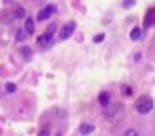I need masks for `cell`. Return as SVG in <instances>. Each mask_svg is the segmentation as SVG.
<instances>
[{
    "instance_id": "19",
    "label": "cell",
    "mask_w": 155,
    "mask_h": 136,
    "mask_svg": "<svg viewBox=\"0 0 155 136\" xmlns=\"http://www.w3.org/2000/svg\"><path fill=\"white\" fill-rule=\"evenodd\" d=\"M124 134H125V135H133V136H136V135H137V131L133 130V129H128V130H126Z\"/></svg>"
},
{
    "instance_id": "17",
    "label": "cell",
    "mask_w": 155,
    "mask_h": 136,
    "mask_svg": "<svg viewBox=\"0 0 155 136\" xmlns=\"http://www.w3.org/2000/svg\"><path fill=\"white\" fill-rule=\"evenodd\" d=\"M104 38H105V34H104V33L97 34V35L93 38V42H96V44H98V42H102V41L104 40Z\"/></svg>"
},
{
    "instance_id": "11",
    "label": "cell",
    "mask_w": 155,
    "mask_h": 136,
    "mask_svg": "<svg viewBox=\"0 0 155 136\" xmlns=\"http://www.w3.org/2000/svg\"><path fill=\"white\" fill-rule=\"evenodd\" d=\"M120 90H121V93H122L124 96H131V95L133 93L132 87H131L130 85H127V84H122Z\"/></svg>"
},
{
    "instance_id": "13",
    "label": "cell",
    "mask_w": 155,
    "mask_h": 136,
    "mask_svg": "<svg viewBox=\"0 0 155 136\" xmlns=\"http://www.w3.org/2000/svg\"><path fill=\"white\" fill-rule=\"evenodd\" d=\"M24 16H25V10H24V7L18 6V7L15 10V17L18 18V19H21V18H23Z\"/></svg>"
},
{
    "instance_id": "1",
    "label": "cell",
    "mask_w": 155,
    "mask_h": 136,
    "mask_svg": "<svg viewBox=\"0 0 155 136\" xmlns=\"http://www.w3.org/2000/svg\"><path fill=\"white\" fill-rule=\"evenodd\" d=\"M134 107H136L138 113L147 114V113L151 112V109L154 107V102H153L151 97H149V96H140L137 98Z\"/></svg>"
},
{
    "instance_id": "4",
    "label": "cell",
    "mask_w": 155,
    "mask_h": 136,
    "mask_svg": "<svg viewBox=\"0 0 155 136\" xmlns=\"http://www.w3.org/2000/svg\"><path fill=\"white\" fill-rule=\"evenodd\" d=\"M52 40H53V34H50L47 32H45L44 34H41L40 36H38V39H36L38 44L41 45V46H44V47L48 46L52 42Z\"/></svg>"
},
{
    "instance_id": "20",
    "label": "cell",
    "mask_w": 155,
    "mask_h": 136,
    "mask_svg": "<svg viewBox=\"0 0 155 136\" xmlns=\"http://www.w3.org/2000/svg\"><path fill=\"white\" fill-rule=\"evenodd\" d=\"M139 58H140V53L134 55V61H139Z\"/></svg>"
},
{
    "instance_id": "21",
    "label": "cell",
    "mask_w": 155,
    "mask_h": 136,
    "mask_svg": "<svg viewBox=\"0 0 155 136\" xmlns=\"http://www.w3.org/2000/svg\"><path fill=\"white\" fill-rule=\"evenodd\" d=\"M50 134V131H40L39 132V135H48Z\"/></svg>"
},
{
    "instance_id": "7",
    "label": "cell",
    "mask_w": 155,
    "mask_h": 136,
    "mask_svg": "<svg viewBox=\"0 0 155 136\" xmlns=\"http://www.w3.org/2000/svg\"><path fill=\"white\" fill-rule=\"evenodd\" d=\"M24 29H25V32L28 33V35L34 34V32H35V24H34V21H33L30 17L25 19V23H24Z\"/></svg>"
},
{
    "instance_id": "10",
    "label": "cell",
    "mask_w": 155,
    "mask_h": 136,
    "mask_svg": "<svg viewBox=\"0 0 155 136\" xmlns=\"http://www.w3.org/2000/svg\"><path fill=\"white\" fill-rule=\"evenodd\" d=\"M27 36H28V33L25 32V29L19 28L17 30V33H16V40L17 41H24L27 39Z\"/></svg>"
},
{
    "instance_id": "15",
    "label": "cell",
    "mask_w": 155,
    "mask_h": 136,
    "mask_svg": "<svg viewBox=\"0 0 155 136\" xmlns=\"http://www.w3.org/2000/svg\"><path fill=\"white\" fill-rule=\"evenodd\" d=\"M5 87H6V91H7V92H15V91L17 90L16 84H13V83H11V81H7L6 85H5Z\"/></svg>"
},
{
    "instance_id": "2",
    "label": "cell",
    "mask_w": 155,
    "mask_h": 136,
    "mask_svg": "<svg viewBox=\"0 0 155 136\" xmlns=\"http://www.w3.org/2000/svg\"><path fill=\"white\" fill-rule=\"evenodd\" d=\"M76 29V23L74 21H69L65 24H63V27L59 29L58 36L61 40H67L68 38H70L74 33V30Z\"/></svg>"
},
{
    "instance_id": "5",
    "label": "cell",
    "mask_w": 155,
    "mask_h": 136,
    "mask_svg": "<svg viewBox=\"0 0 155 136\" xmlns=\"http://www.w3.org/2000/svg\"><path fill=\"white\" fill-rule=\"evenodd\" d=\"M19 53H21V56L23 57V59H25V61H30V59L33 58V51H31V49H30L29 46H27V45L19 47Z\"/></svg>"
},
{
    "instance_id": "18",
    "label": "cell",
    "mask_w": 155,
    "mask_h": 136,
    "mask_svg": "<svg viewBox=\"0 0 155 136\" xmlns=\"http://www.w3.org/2000/svg\"><path fill=\"white\" fill-rule=\"evenodd\" d=\"M45 8H46V10H47V11H48L51 15H52V13H54V12L57 11V7H56L54 5H52V4H48V5H47Z\"/></svg>"
},
{
    "instance_id": "9",
    "label": "cell",
    "mask_w": 155,
    "mask_h": 136,
    "mask_svg": "<svg viewBox=\"0 0 155 136\" xmlns=\"http://www.w3.org/2000/svg\"><path fill=\"white\" fill-rule=\"evenodd\" d=\"M50 17H51V13H50L46 8L40 10V11H39V13H38V16H36L38 21H46V19H48Z\"/></svg>"
},
{
    "instance_id": "12",
    "label": "cell",
    "mask_w": 155,
    "mask_h": 136,
    "mask_svg": "<svg viewBox=\"0 0 155 136\" xmlns=\"http://www.w3.org/2000/svg\"><path fill=\"white\" fill-rule=\"evenodd\" d=\"M130 38H131V40H134V41L138 40L140 38V29L138 27H134L130 33Z\"/></svg>"
},
{
    "instance_id": "8",
    "label": "cell",
    "mask_w": 155,
    "mask_h": 136,
    "mask_svg": "<svg viewBox=\"0 0 155 136\" xmlns=\"http://www.w3.org/2000/svg\"><path fill=\"white\" fill-rule=\"evenodd\" d=\"M80 132L84 134V135H87V134H91L93 130H94V125L93 124H88V123H82L79 127Z\"/></svg>"
},
{
    "instance_id": "14",
    "label": "cell",
    "mask_w": 155,
    "mask_h": 136,
    "mask_svg": "<svg viewBox=\"0 0 155 136\" xmlns=\"http://www.w3.org/2000/svg\"><path fill=\"white\" fill-rule=\"evenodd\" d=\"M136 2H137L136 0H124L122 1V7L124 8H131L136 5Z\"/></svg>"
},
{
    "instance_id": "6",
    "label": "cell",
    "mask_w": 155,
    "mask_h": 136,
    "mask_svg": "<svg viewBox=\"0 0 155 136\" xmlns=\"http://www.w3.org/2000/svg\"><path fill=\"white\" fill-rule=\"evenodd\" d=\"M98 102L102 107H107L110 103V95L108 91H102L98 95Z\"/></svg>"
},
{
    "instance_id": "3",
    "label": "cell",
    "mask_w": 155,
    "mask_h": 136,
    "mask_svg": "<svg viewBox=\"0 0 155 136\" xmlns=\"http://www.w3.org/2000/svg\"><path fill=\"white\" fill-rule=\"evenodd\" d=\"M155 24V8L150 7L148 8L145 17H144V28H150Z\"/></svg>"
},
{
    "instance_id": "16",
    "label": "cell",
    "mask_w": 155,
    "mask_h": 136,
    "mask_svg": "<svg viewBox=\"0 0 155 136\" xmlns=\"http://www.w3.org/2000/svg\"><path fill=\"white\" fill-rule=\"evenodd\" d=\"M56 30H57V25H56V23H51V24L46 28V32L50 33V34H53V35H54Z\"/></svg>"
}]
</instances>
